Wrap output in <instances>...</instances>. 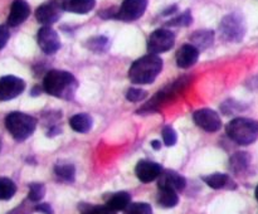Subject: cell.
I'll return each instance as SVG.
<instances>
[{
	"instance_id": "cell-15",
	"label": "cell",
	"mask_w": 258,
	"mask_h": 214,
	"mask_svg": "<svg viewBox=\"0 0 258 214\" xmlns=\"http://www.w3.org/2000/svg\"><path fill=\"white\" fill-rule=\"evenodd\" d=\"M186 185V180L183 175L174 170H166L159 176L158 188L171 189L175 191H181Z\"/></svg>"
},
{
	"instance_id": "cell-17",
	"label": "cell",
	"mask_w": 258,
	"mask_h": 214,
	"mask_svg": "<svg viewBox=\"0 0 258 214\" xmlns=\"http://www.w3.org/2000/svg\"><path fill=\"white\" fill-rule=\"evenodd\" d=\"M63 10L75 14H87L95 8L96 0H60Z\"/></svg>"
},
{
	"instance_id": "cell-21",
	"label": "cell",
	"mask_w": 258,
	"mask_h": 214,
	"mask_svg": "<svg viewBox=\"0 0 258 214\" xmlns=\"http://www.w3.org/2000/svg\"><path fill=\"white\" fill-rule=\"evenodd\" d=\"M70 125L76 132L86 133L92 128L93 120L88 113H77L70 118Z\"/></svg>"
},
{
	"instance_id": "cell-14",
	"label": "cell",
	"mask_w": 258,
	"mask_h": 214,
	"mask_svg": "<svg viewBox=\"0 0 258 214\" xmlns=\"http://www.w3.org/2000/svg\"><path fill=\"white\" fill-rule=\"evenodd\" d=\"M30 14V7L25 0H14L10 7L9 17H8V25L9 27H18L28 19Z\"/></svg>"
},
{
	"instance_id": "cell-24",
	"label": "cell",
	"mask_w": 258,
	"mask_h": 214,
	"mask_svg": "<svg viewBox=\"0 0 258 214\" xmlns=\"http://www.w3.org/2000/svg\"><path fill=\"white\" fill-rule=\"evenodd\" d=\"M54 173L66 183H73L76 179V168L70 163H58L54 168Z\"/></svg>"
},
{
	"instance_id": "cell-2",
	"label": "cell",
	"mask_w": 258,
	"mask_h": 214,
	"mask_svg": "<svg viewBox=\"0 0 258 214\" xmlns=\"http://www.w3.org/2000/svg\"><path fill=\"white\" fill-rule=\"evenodd\" d=\"M191 81L193 78L190 76H183V77L178 78L174 82L169 83L168 86L163 88V90L159 91L148 103L143 106L140 110L138 111L139 115H144V113H153L158 112L163 106L168 105L171 101L175 100L178 96H180L184 91L186 90L188 86L191 85Z\"/></svg>"
},
{
	"instance_id": "cell-27",
	"label": "cell",
	"mask_w": 258,
	"mask_h": 214,
	"mask_svg": "<svg viewBox=\"0 0 258 214\" xmlns=\"http://www.w3.org/2000/svg\"><path fill=\"white\" fill-rule=\"evenodd\" d=\"M45 195V186L42 183H32L29 184V193H28V198L30 201H40Z\"/></svg>"
},
{
	"instance_id": "cell-25",
	"label": "cell",
	"mask_w": 258,
	"mask_h": 214,
	"mask_svg": "<svg viewBox=\"0 0 258 214\" xmlns=\"http://www.w3.org/2000/svg\"><path fill=\"white\" fill-rule=\"evenodd\" d=\"M17 193L14 181L5 176H0V200H9Z\"/></svg>"
},
{
	"instance_id": "cell-35",
	"label": "cell",
	"mask_w": 258,
	"mask_h": 214,
	"mask_svg": "<svg viewBox=\"0 0 258 214\" xmlns=\"http://www.w3.org/2000/svg\"><path fill=\"white\" fill-rule=\"evenodd\" d=\"M151 146H153V148L155 149V150H160V148H161V144H160V141H158V140H154L153 142H151Z\"/></svg>"
},
{
	"instance_id": "cell-28",
	"label": "cell",
	"mask_w": 258,
	"mask_h": 214,
	"mask_svg": "<svg viewBox=\"0 0 258 214\" xmlns=\"http://www.w3.org/2000/svg\"><path fill=\"white\" fill-rule=\"evenodd\" d=\"M191 22H193L191 13L189 12V10H186V12L181 13V14L178 15V17L169 20L166 24H168L169 27H188V25L191 24Z\"/></svg>"
},
{
	"instance_id": "cell-23",
	"label": "cell",
	"mask_w": 258,
	"mask_h": 214,
	"mask_svg": "<svg viewBox=\"0 0 258 214\" xmlns=\"http://www.w3.org/2000/svg\"><path fill=\"white\" fill-rule=\"evenodd\" d=\"M156 200H158L159 205L163 206V208H174V206L178 205L179 203L178 191L171 190V189L159 188Z\"/></svg>"
},
{
	"instance_id": "cell-36",
	"label": "cell",
	"mask_w": 258,
	"mask_h": 214,
	"mask_svg": "<svg viewBox=\"0 0 258 214\" xmlns=\"http://www.w3.org/2000/svg\"><path fill=\"white\" fill-rule=\"evenodd\" d=\"M254 196H256V199H257V201H258V185H257V188H256V191H254Z\"/></svg>"
},
{
	"instance_id": "cell-34",
	"label": "cell",
	"mask_w": 258,
	"mask_h": 214,
	"mask_svg": "<svg viewBox=\"0 0 258 214\" xmlns=\"http://www.w3.org/2000/svg\"><path fill=\"white\" fill-rule=\"evenodd\" d=\"M34 210L39 211V213H43V214H54V210H53L52 205L48 203L38 204V205H35Z\"/></svg>"
},
{
	"instance_id": "cell-33",
	"label": "cell",
	"mask_w": 258,
	"mask_h": 214,
	"mask_svg": "<svg viewBox=\"0 0 258 214\" xmlns=\"http://www.w3.org/2000/svg\"><path fill=\"white\" fill-rule=\"evenodd\" d=\"M9 37H10V33H9V29H8V27H5V25H0V49L5 47V44H7L8 40H9Z\"/></svg>"
},
{
	"instance_id": "cell-16",
	"label": "cell",
	"mask_w": 258,
	"mask_h": 214,
	"mask_svg": "<svg viewBox=\"0 0 258 214\" xmlns=\"http://www.w3.org/2000/svg\"><path fill=\"white\" fill-rule=\"evenodd\" d=\"M199 58V49L197 47H194L191 43L189 44H184L179 48V50L176 52V64L178 67L184 68H190L191 65L196 64L198 62Z\"/></svg>"
},
{
	"instance_id": "cell-8",
	"label": "cell",
	"mask_w": 258,
	"mask_h": 214,
	"mask_svg": "<svg viewBox=\"0 0 258 214\" xmlns=\"http://www.w3.org/2000/svg\"><path fill=\"white\" fill-rule=\"evenodd\" d=\"M148 8V0H123L115 18L122 22H134L141 18Z\"/></svg>"
},
{
	"instance_id": "cell-6",
	"label": "cell",
	"mask_w": 258,
	"mask_h": 214,
	"mask_svg": "<svg viewBox=\"0 0 258 214\" xmlns=\"http://www.w3.org/2000/svg\"><path fill=\"white\" fill-rule=\"evenodd\" d=\"M222 35L228 42H239L243 39L246 33V23H244L242 15L229 14L223 18L221 25H219Z\"/></svg>"
},
{
	"instance_id": "cell-22",
	"label": "cell",
	"mask_w": 258,
	"mask_h": 214,
	"mask_svg": "<svg viewBox=\"0 0 258 214\" xmlns=\"http://www.w3.org/2000/svg\"><path fill=\"white\" fill-rule=\"evenodd\" d=\"M131 204V195L127 191H117V193L112 194L106 201V205L110 206L112 210L120 211L125 210L128 205Z\"/></svg>"
},
{
	"instance_id": "cell-37",
	"label": "cell",
	"mask_w": 258,
	"mask_h": 214,
	"mask_svg": "<svg viewBox=\"0 0 258 214\" xmlns=\"http://www.w3.org/2000/svg\"><path fill=\"white\" fill-rule=\"evenodd\" d=\"M2 145H3V142H2V137H0V151H2Z\"/></svg>"
},
{
	"instance_id": "cell-12",
	"label": "cell",
	"mask_w": 258,
	"mask_h": 214,
	"mask_svg": "<svg viewBox=\"0 0 258 214\" xmlns=\"http://www.w3.org/2000/svg\"><path fill=\"white\" fill-rule=\"evenodd\" d=\"M25 90V82L15 76L0 78V101H9L22 95Z\"/></svg>"
},
{
	"instance_id": "cell-4",
	"label": "cell",
	"mask_w": 258,
	"mask_h": 214,
	"mask_svg": "<svg viewBox=\"0 0 258 214\" xmlns=\"http://www.w3.org/2000/svg\"><path fill=\"white\" fill-rule=\"evenodd\" d=\"M227 135L238 145H251L258 138V121L238 117L227 125Z\"/></svg>"
},
{
	"instance_id": "cell-29",
	"label": "cell",
	"mask_w": 258,
	"mask_h": 214,
	"mask_svg": "<svg viewBox=\"0 0 258 214\" xmlns=\"http://www.w3.org/2000/svg\"><path fill=\"white\" fill-rule=\"evenodd\" d=\"M125 214H154V213L150 204L133 203L125 209Z\"/></svg>"
},
{
	"instance_id": "cell-31",
	"label": "cell",
	"mask_w": 258,
	"mask_h": 214,
	"mask_svg": "<svg viewBox=\"0 0 258 214\" xmlns=\"http://www.w3.org/2000/svg\"><path fill=\"white\" fill-rule=\"evenodd\" d=\"M163 140L166 146H174L176 144V141H178V135H176V131L174 130L171 126L166 125L165 127L163 128Z\"/></svg>"
},
{
	"instance_id": "cell-32",
	"label": "cell",
	"mask_w": 258,
	"mask_h": 214,
	"mask_svg": "<svg viewBox=\"0 0 258 214\" xmlns=\"http://www.w3.org/2000/svg\"><path fill=\"white\" fill-rule=\"evenodd\" d=\"M148 97V92L145 90H141V88H130L126 92V98H127L130 102H140L144 101Z\"/></svg>"
},
{
	"instance_id": "cell-1",
	"label": "cell",
	"mask_w": 258,
	"mask_h": 214,
	"mask_svg": "<svg viewBox=\"0 0 258 214\" xmlns=\"http://www.w3.org/2000/svg\"><path fill=\"white\" fill-rule=\"evenodd\" d=\"M78 88L75 76L67 70L52 69L47 72L43 80V90L53 97L72 100Z\"/></svg>"
},
{
	"instance_id": "cell-3",
	"label": "cell",
	"mask_w": 258,
	"mask_h": 214,
	"mask_svg": "<svg viewBox=\"0 0 258 214\" xmlns=\"http://www.w3.org/2000/svg\"><path fill=\"white\" fill-rule=\"evenodd\" d=\"M163 69V59L158 54H148L133 63L128 78L135 85H150Z\"/></svg>"
},
{
	"instance_id": "cell-18",
	"label": "cell",
	"mask_w": 258,
	"mask_h": 214,
	"mask_svg": "<svg viewBox=\"0 0 258 214\" xmlns=\"http://www.w3.org/2000/svg\"><path fill=\"white\" fill-rule=\"evenodd\" d=\"M203 181L208 186L213 189H234L236 188V184L232 180L231 176L227 175V174H221V173H214L211 175L203 176Z\"/></svg>"
},
{
	"instance_id": "cell-26",
	"label": "cell",
	"mask_w": 258,
	"mask_h": 214,
	"mask_svg": "<svg viewBox=\"0 0 258 214\" xmlns=\"http://www.w3.org/2000/svg\"><path fill=\"white\" fill-rule=\"evenodd\" d=\"M81 214H116L115 210L108 205H90V204H81Z\"/></svg>"
},
{
	"instance_id": "cell-30",
	"label": "cell",
	"mask_w": 258,
	"mask_h": 214,
	"mask_svg": "<svg viewBox=\"0 0 258 214\" xmlns=\"http://www.w3.org/2000/svg\"><path fill=\"white\" fill-rule=\"evenodd\" d=\"M107 45H108V40L106 39L105 37H96L88 40V48L92 49L93 52L96 53L105 52V50L107 49Z\"/></svg>"
},
{
	"instance_id": "cell-10",
	"label": "cell",
	"mask_w": 258,
	"mask_h": 214,
	"mask_svg": "<svg viewBox=\"0 0 258 214\" xmlns=\"http://www.w3.org/2000/svg\"><path fill=\"white\" fill-rule=\"evenodd\" d=\"M197 126L203 128L207 132H217L222 127V120L218 113L211 108H201L193 115Z\"/></svg>"
},
{
	"instance_id": "cell-5",
	"label": "cell",
	"mask_w": 258,
	"mask_h": 214,
	"mask_svg": "<svg viewBox=\"0 0 258 214\" xmlns=\"http://www.w3.org/2000/svg\"><path fill=\"white\" fill-rule=\"evenodd\" d=\"M5 126L17 141H24L33 135L37 127V120L23 112H10L5 117Z\"/></svg>"
},
{
	"instance_id": "cell-9",
	"label": "cell",
	"mask_w": 258,
	"mask_h": 214,
	"mask_svg": "<svg viewBox=\"0 0 258 214\" xmlns=\"http://www.w3.org/2000/svg\"><path fill=\"white\" fill-rule=\"evenodd\" d=\"M63 7L60 0H48L35 10V18L43 25H52L58 22L62 15Z\"/></svg>"
},
{
	"instance_id": "cell-11",
	"label": "cell",
	"mask_w": 258,
	"mask_h": 214,
	"mask_svg": "<svg viewBox=\"0 0 258 214\" xmlns=\"http://www.w3.org/2000/svg\"><path fill=\"white\" fill-rule=\"evenodd\" d=\"M38 45L45 54H54L60 48V39L58 33L50 25H43L37 35Z\"/></svg>"
},
{
	"instance_id": "cell-7",
	"label": "cell",
	"mask_w": 258,
	"mask_h": 214,
	"mask_svg": "<svg viewBox=\"0 0 258 214\" xmlns=\"http://www.w3.org/2000/svg\"><path fill=\"white\" fill-rule=\"evenodd\" d=\"M175 43V35L171 30L160 28L154 30L148 39V50L150 54H159L170 50Z\"/></svg>"
},
{
	"instance_id": "cell-20",
	"label": "cell",
	"mask_w": 258,
	"mask_h": 214,
	"mask_svg": "<svg viewBox=\"0 0 258 214\" xmlns=\"http://www.w3.org/2000/svg\"><path fill=\"white\" fill-rule=\"evenodd\" d=\"M190 42L194 47L198 49H206V48L211 47L214 42V32L213 30H197L191 34Z\"/></svg>"
},
{
	"instance_id": "cell-13",
	"label": "cell",
	"mask_w": 258,
	"mask_h": 214,
	"mask_svg": "<svg viewBox=\"0 0 258 214\" xmlns=\"http://www.w3.org/2000/svg\"><path fill=\"white\" fill-rule=\"evenodd\" d=\"M163 173V166L155 161L140 160L135 168V174L141 183H151Z\"/></svg>"
},
{
	"instance_id": "cell-19",
	"label": "cell",
	"mask_w": 258,
	"mask_h": 214,
	"mask_svg": "<svg viewBox=\"0 0 258 214\" xmlns=\"http://www.w3.org/2000/svg\"><path fill=\"white\" fill-rule=\"evenodd\" d=\"M249 164H251V155L248 153H244V151H238V153L233 154L232 158L229 159V169L234 174H241L246 171Z\"/></svg>"
}]
</instances>
